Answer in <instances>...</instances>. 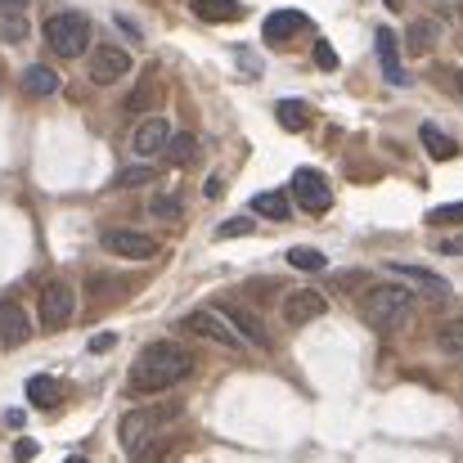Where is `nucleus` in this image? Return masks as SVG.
<instances>
[{
  "label": "nucleus",
  "instance_id": "f257e3e1",
  "mask_svg": "<svg viewBox=\"0 0 463 463\" xmlns=\"http://www.w3.org/2000/svg\"><path fill=\"white\" fill-rule=\"evenodd\" d=\"M189 373H194V355H189L180 342H149V346L136 355L127 383H131V392H140V396H157V392L180 387Z\"/></svg>",
  "mask_w": 463,
  "mask_h": 463
},
{
  "label": "nucleus",
  "instance_id": "f03ea898",
  "mask_svg": "<svg viewBox=\"0 0 463 463\" xmlns=\"http://www.w3.org/2000/svg\"><path fill=\"white\" fill-rule=\"evenodd\" d=\"M360 315H364L373 328L405 324V319L414 315V293L401 288V284H373V288H364V298H360Z\"/></svg>",
  "mask_w": 463,
  "mask_h": 463
},
{
  "label": "nucleus",
  "instance_id": "7ed1b4c3",
  "mask_svg": "<svg viewBox=\"0 0 463 463\" xmlns=\"http://www.w3.org/2000/svg\"><path fill=\"white\" fill-rule=\"evenodd\" d=\"M45 45L59 59H81L90 50V23H86V14H72V9L50 14L45 18Z\"/></svg>",
  "mask_w": 463,
  "mask_h": 463
},
{
  "label": "nucleus",
  "instance_id": "20e7f679",
  "mask_svg": "<svg viewBox=\"0 0 463 463\" xmlns=\"http://www.w3.org/2000/svg\"><path fill=\"white\" fill-rule=\"evenodd\" d=\"M72 315H77L72 284H68V279H45V288H41V324L54 333V328L72 324Z\"/></svg>",
  "mask_w": 463,
  "mask_h": 463
},
{
  "label": "nucleus",
  "instance_id": "39448f33",
  "mask_svg": "<svg viewBox=\"0 0 463 463\" xmlns=\"http://www.w3.org/2000/svg\"><path fill=\"white\" fill-rule=\"evenodd\" d=\"M162 419H171V414H166V410H131V414H122V423H118L122 446H127L131 455H140L145 446H154Z\"/></svg>",
  "mask_w": 463,
  "mask_h": 463
},
{
  "label": "nucleus",
  "instance_id": "423d86ee",
  "mask_svg": "<svg viewBox=\"0 0 463 463\" xmlns=\"http://www.w3.org/2000/svg\"><path fill=\"white\" fill-rule=\"evenodd\" d=\"M184 328H189L194 337H203V342L225 346V351H243V337L225 324L221 310H189V315H184Z\"/></svg>",
  "mask_w": 463,
  "mask_h": 463
},
{
  "label": "nucleus",
  "instance_id": "0eeeda50",
  "mask_svg": "<svg viewBox=\"0 0 463 463\" xmlns=\"http://www.w3.org/2000/svg\"><path fill=\"white\" fill-rule=\"evenodd\" d=\"M293 203L307 207L310 216H324V212L333 207V189H328V180H324L319 171L302 166V171L293 175Z\"/></svg>",
  "mask_w": 463,
  "mask_h": 463
},
{
  "label": "nucleus",
  "instance_id": "6e6552de",
  "mask_svg": "<svg viewBox=\"0 0 463 463\" xmlns=\"http://www.w3.org/2000/svg\"><path fill=\"white\" fill-rule=\"evenodd\" d=\"M104 248L113 252V257H127V261H149L157 257V239L154 234H145V230H104Z\"/></svg>",
  "mask_w": 463,
  "mask_h": 463
},
{
  "label": "nucleus",
  "instance_id": "1a4fd4ad",
  "mask_svg": "<svg viewBox=\"0 0 463 463\" xmlns=\"http://www.w3.org/2000/svg\"><path fill=\"white\" fill-rule=\"evenodd\" d=\"M131 72V54L118 50V45H95L90 50V81L95 86H113Z\"/></svg>",
  "mask_w": 463,
  "mask_h": 463
},
{
  "label": "nucleus",
  "instance_id": "9d476101",
  "mask_svg": "<svg viewBox=\"0 0 463 463\" xmlns=\"http://www.w3.org/2000/svg\"><path fill=\"white\" fill-rule=\"evenodd\" d=\"M225 315V324L243 337V346H257V351H270V333H266V324L257 319V310L248 307H234V302H225V307H216Z\"/></svg>",
  "mask_w": 463,
  "mask_h": 463
},
{
  "label": "nucleus",
  "instance_id": "9b49d317",
  "mask_svg": "<svg viewBox=\"0 0 463 463\" xmlns=\"http://www.w3.org/2000/svg\"><path fill=\"white\" fill-rule=\"evenodd\" d=\"M319 315H328V302H324V293H315V288H293V293L284 298V319H288L293 328H302V324L319 319Z\"/></svg>",
  "mask_w": 463,
  "mask_h": 463
},
{
  "label": "nucleus",
  "instance_id": "f8f14e48",
  "mask_svg": "<svg viewBox=\"0 0 463 463\" xmlns=\"http://www.w3.org/2000/svg\"><path fill=\"white\" fill-rule=\"evenodd\" d=\"M27 337H32V319H27V310L5 298V302H0V346L14 351V346H23Z\"/></svg>",
  "mask_w": 463,
  "mask_h": 463
},
{
  "label": "nucleus",
  "instance_id": "ddd939ff",
  "mask_svg": "<svg viewBox=\"0 0 463 463\" xmlns=\"http://www.w3.org/2000/svg\"><path fill=\"white\" fill-rule=\"evenodd\" d=\"M392 275H401V279H410L419 293H428V298H437V302H446L450 298V284L441 279V275H432V270H423V266H410V261H392L387 266Z\"/></svg>",
  "mask_w": 463,
  "mask_h": 463
},
{
  "label": "nucleus",
  "instance_id": "4468645a",
  "mask_svg": "<svg viewBox=\"0 0 463 463\" xmlns=\"http://www.w3.org/2000/svg\"><path fill=\"white\" fill-rule=\"evenodd\" d=\"M307 27H310L307 14H298V9H279V14L266 18L261 36H266V45H284V41H293L298 32H307Z\"/></svg>",
  "mask_w": 463,
  "mask_h": 463
},
{
  "label": "nucleus",
  "instance_id": "2eb2a0df",
  "mask_svg": "<svg viewBox=\"0 0 463 463\" xmlns=\"http://www.w3.org/2000/svg\"><path fill=\"white\" fill-rule=\"evenodd\" d=\"M166 140H171V127H166L162 118H149V122L136 127V136H131V154L136 157H157L162 149H166Z\"/></svg>",
  "mask_w": 463,
  "mask_h": 463
},
{
  "label": "nucleus",
  "instance_id": "dca6fc26",
  "mask_svg": "<svg viewBox=\"0 0 463 463\" xmlns=\"http://www.w3.org/2000/svg\"><path fill=\"white\" fill-rule=\"evenodd\" d=\"M378 59H383V72L392 86H410V72L401 68V45H396L392 27H378Z\"/></svg>",
  "mask_w": 463,
  "mask_h": 463
},
{
  "label": "nucleus",
  "instance_id": "f3484780",
  "mask_svg": "<svg viewBox=\"0 0 463 463\" xmlns=\"http://www.w3.org/2000/svg\"><path fill=\"white\" fill-rule=\"evenodd\" d=\"M252 212L266 216V221H288V216H293V198L279 194V189H266V194L252 198Z\"/></svg>",
  "mask_w": 463,
  "mask_h": 463
},
{
  "label": "nucleus",
  "instance_id": "a211bd4d",
  "mask_svg": "<svg viewBox=\"0 0 463 463\" xmlns=\"http://www.w3.org/2000/svg\"><path fill=\"white\" fill-rule=\"evenodd\" d=\"M27 401H32L36 410H54V405L63 401V387H59L54 378L36 373V378H27Z\"/></svg>",
  "mask_w": 463,
  "mask_h": 463
},
{
  "label": "nucleus",
  "instance_id": "6ab92c4d",
  "mask_svg": "<svg viewBox=\"0 0 463 463\" xmlns=\"http://www.w3.org/2000/svg\"><path fill=\"white\" fill-rule=\"evenodd\" d=\"M194 14L203 23H234V18H243V5L239 0H194Z\"/></svg>",
  "mask_w": 463,
  "mask_h": 463
},
{
  "label": "nucleus",
  "instance_id": "aec40b11",
  "mask_svg": "<svg viewBox=\"0 0 463 463\" xmlns=\"http://www.w3.org/2000/svg\"><path fill=\"white\" fill-rule=\"evenodd\" d=\"M419 136H423V149L437 157V162H450V157H459V145L441 131V127H432V122H423L419 127Z\"/></svg>",
  "mask_w": 463,
  "mask_h": 463
},
{
  "label": "nucleus",
  "instance_id": "412c9836",
  "mask_svg": "<svg viewBox=\"0 0 463 463\" xmlns=\"http://www.w3.org/2000/svg\"><path fill=\"white\" fill-rule=\"evenodd\" d=\"M437 351L450 355V360H463V315H450V319L437 328Z\"/></svg>",
  "mask_w": 463,
  "mask_h": 463
},
{
  "label": "nucleus",
  "instance_id": "4be33fe9",
  "mask_svg": "<svg viewBox=\"0 0 463 463\" xmlns=\"http://www.w3.org/2000/svg\"><path fill=\"white\" fill-rule=\"evenodd\" d=\"M275 118H279V127L293 131V136L310 127V109L302 104V99H279V104H275Z\"/></svg>",
  "mask_w": 463,
  "mask_h": 463
},
{
  "label": "nucleus",
  "instance_id": "5701e85b",
  "mask_svg": "<svg viewBox=\"0 0 463 463\" xmlns=\"http://www.w3.org/2000/svg\"><path fill=\"white\" fill-rule=\"evenodd\" d=\"M23 90H27V95H54V90H59V77H54L45 63H32V68L23 72Z\"/></svg>",
  "mask_w": 463,
  "mask_h": 463
},
{
  "label": "nucleus",
  "instance_id": "b1692460",
  "mask_svg": "<svg viewBox=\"0 0 463 463\" xmlns=\"http://www.w3.org/2000/svg\"><path fill=\"white\" fill-rule=\"evenodd\" d=\"M27 9H0V41H9V45H18V41H27Z\"/></svg>",
  "mask_w": 463,
  "mask_h": 463
},
{
  "label": "nucleus",
  "instance_id": "393cba45",
  "mask_svg": "<svg viewBox=\"0 0 463 463\" xmlns=\"http://www.w3.org/2000/svg\"><path fill=\"white\" fill-rule=\"evenodd\" d=\"M162 154L171 157L175 166H189V162L198 157V136H189V131H180V136H171V140H166V149H162Z\"/></svg>",
  "mask_w": 463,
  "mask_h": 463
},
{
  "label": "nucleus",
  "instance_id": "a878e982",
  "mask_svg": "<svg viewBox=\"0 0 463 463\" xmlns=\"http://www.w3.org/2000/svg\"><path fill=\"white\" fill-rule=\"evenodd\" d=\"M437 32H441V23H432V18H419V23L410 27V50H414V54L432 50V45H437Z\"/></svg>",
  "mask_w": 463,
  "mask_h": 463
},
{
  "label": "nucleus",
  "instance_id": "bb28decb",
  "mask_svg": "<svg viewBox=\"0 0 463 463\" xmlns=\"http://www.w3.org/2000/svg\"><path fill=\"white\" fill-rule=\"evenodd\" d=\"M288 266H293V270H310V275H315V270H324L328 261H324V252H319V248H293V252H288Z\"/></svg>",
  "mask_w": 463,
  "mask_h": 463
},
{
  "label": "nucleus",
  "instance_id": "cd10ccee",
  "mask_svg": "<svg viewBox=\"0 0 463 463\" xmlns=\"http://www.w3.org/2000/svg\"><path fill=\"white\" fill-rule=\"evenodd\" d=\"M154 216L157 221H175V216H180V194H157L154 198Z\"/></svg>",
  "mask_w": 463,
  "mask_h": 463
},
{
  "label": "nucleus",
  "instance_id": "c85d7f7f",
  "mask_svg": "<svg viewBox=\"0 0 463 463\" xmlns=\"http://www.w3.org/2000/svg\"><path fill=\"white\" fill-rule=\"evenodd\" d=\"M428 221H432V225H463V203H446V207H437Z\"/></svg>",
  "mask_w": 463,
  "mask_h": 463
},
{
  "label": "nucleus",
  "instance_id": "c756f323",
  "mask_svg": "<svg viewBox=\"0 0 463 463\" xmlns=\"http://www.w3.org/2000/svg\"><path fill=\"white\" fill-rule=\"evenodd\" d=\"M221 239H239V234H252V216H234V221H225L221 230H216Z\"/></svg>",
  "mask_w": 463,
  "mask_h": 463
},
{
  "label": "nucleus",
  "instance_id": "7c9ffc66",
  "mask_svg": "<svg viewBox=\"0 0 463 463\" xmlns=\"http://www.w3.org/2000/svg\"><path fill=\"white\" fill-rule=\"evenodd\" d=\"M315 63H319L324 72H333V68H337V54H333V45H328V41H315Z\"/></svg>",
  "mask_w": 463,
  "mask_h": 463
},
{
  "label": "nucleus",
  "instance_id": "2f4dec72",
  "mask_svg": "<svg viewBox=\"0 0 463 463\" xmlns=\"http://www.w3.org/2000/svg\"><path fill=\"white\" fill-rule=\"evenodd\" d=\"M154 95H157V86H140V90L127 99V109H131V113H140V109H149V104H154Z\"/></svg>",
  "mask_w": 463,
  "mask_h": 463
},
{
  "label": "nucleus",
  "instance_id": "473e14b6",
  "mask_svg": "<svg viewBox=\"0 0 463 463\" xmlns=\"http://www.w3.org/2000/svg\"><path fill=\"white\" fill-rule=\"evenodd\" d=\"M149 175H154V171H149V166H127V171H122V175H118V184H145V180H149Z\"/></svg>",
  "mask_w": 463,
  "mask_h": 463
},
{
  "label": "nucleus",
  "instance_id": "72a5a7b5",
  "mask_svg": "<svg viewBox=\"0 0 463 463\" xmlns=\"http://www.w3.org/2000/svg\"><path fill=\"white\" fill-rule=\"evenodd\" d=\"M109 346H118V333H95V337H90V351H95V355H104Z\"/></svg>",
  "mask_w": 463,
  "mask_h": 463
},
{
  "label": "nucleus",
  "instance_id": "f704fd0d",
  "mask_svg": "<svg viewBox=\"0 0 463 463\" xmlns=\"http://www.w3.org/2000/svg\"><path fill=\"white\" fill-rule=\"evenodd\" d=\"M14 459L32 463V459H36V441H18V446H14Z\"/></svg>",
  "mask_w": 463,
  "mask_h": 463
},
{
  "label": "nucleus",
  "instance_id": "c9c22d12",
  "mask_svg": "<svg viewBox=\"0 0 463 463\" xmlns=\"http://www.w3.org/2000/svg\"><path fill=\"white\" fill-rule=\"evenodd\" d=\"M437 248H441L446 257H463V239H441Z\"/></svg>",
  "mask_w": 463,
  "mask_h": 463
},
{
  "label": "nucleus",
  "instance_id": "e433bc0d",
  "mask_svg": "<svg viewBox=\"0 0 463 463\" xmlns=\"http://www.w3.org/2000/svg\"><path fill=\"white\" fill-rule=\"evenodd\" d=\"M118 27H122V32H127V36H136V41H140V27H136V23H131V18H118Z\"/></svg>",
  "mask_w": 463,
  "mask_h": 463
},
{
  "label": "nucleus",
  "instance_id": "4c0bfd02",
  "mask_svg": "<svg viewBox=\"0 0 463 463\" xmlns=\"http://www.w3.org/2000/svg\"><path fill=\"white\" fill-rule=\"evenodd\" d=\"M383 5H387V9H401V5H405V0H383Z\"/></svg>",
  "mask_w": 463,
  "mask_h": 463
},
{
  "label": "nucleus",
  "instance_id": "58836bf2",
  "mask_svg": "<svg viewBox=\"0 0 463 463\" xmlns=\"http://www.w3.org/2000/svg\"><path fill=\"white\" fill-rule=\"evenodd\" d=\"M63 463H90V459H63Z\"/></svg>",
  "mask_w": 463,
  "mask_h": 463
},
{
  "label": "nucleus",
  "instance_id": "ea45409f",
  "mask_svg": "<svg viewBox=\"0 0 463 463\" xmlns=\"http://www.w3.org/2000/svg\"><path fill=\"white\" fill-rule=\"evenodd\" d=\"M459 90H463V72H459Z\"/></svg>",
  "mask_w": 463,
  "mask_h": 463
}]
</instances>
